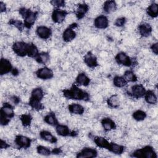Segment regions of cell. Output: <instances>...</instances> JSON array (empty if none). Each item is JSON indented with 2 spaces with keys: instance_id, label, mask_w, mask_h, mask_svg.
<instances>
[{
  "instance_id": "obj_1",
  "label": "cell",
  "mask_w": 158,
  "mask_h": 158,
  "mask_svg": "<svg viewBox=\"0 0 158 158\" xmlns=\"http://www.w3.org/2000/svg\"><path fill=\"white\" fill-rule=\"evenodd\" d=\"M63 96L68 99L88 101L90 99V96L88 93L78 87L73 83L70 88L64 89L62 91Z\"/></svg>"
},
{
  "instance_id": "obj_2",
  "label": "cell",
  "mask_w": 158,
  "mask_h": 158,
  "mask_svg": "<svg viewBox=\"0 0 158 158\" xmlns=\"http://www.w3.org/2000/svg\"><path fill=\"white\" fill-rule=\"evenodd\" d=\"M44 91L41 88L37 87L33 89L29 99V106L36 111L43 110L44 108V106L42 104L41 101L44 98Z\"/></svg>"
},
{
  "instance_id": "obj_3",
  "label": "cell",
  "mask_w": 158,
  "mask_h": 158,
  "mask_svg": "<svg viewBox=\"0 0 158 158\" xmlns=\"http://www.w3.org/2000/svg\"><path fill=\"white\" fill-rule=\"evenodd\" d=\"M19 14L23 19L25 28L27 29H30L33 26L38 15L37 11H32L31 9L26 7L20 8Z\"/></svg>"
},
{
  "instance_id": "obj_4",
  "label": "cell",
  "mask_w": 158,
  "mask_h": 158,
  "mask_svg": "<svg viewBox=\"0 0 158 158\" xmlns=\"http://www.w3.org/2000/svg\"><path fill=\"white\" fill-rule=\"evenodd\" d=\"M15 115L13 106L9 102H4L0 110V123L6 126L10 122V119Z\"/></svg>"
},
{
  "instance_id": "obj_5",
  "label": "cell",
  "mask_w": 158,
  "mask_h": 158,
  "mask_svg": "<svg viewBox=\"0 0 158 158\" xmlns=\"http://www.w3.org/2000/svg\"><path fill=\"white\" fill-rule=\"evenodd\" d=\"M131 156L136 158H157V155L154 148L151 146H146L134 151Z\"/></svg>"
},
{
  "instance_id": "obj_6",
  "label": "cell",
  "mask_w": 158,
  "mask_h": 158,
  "mask_svg": "<svg viewBox=\"0 0 158 158\" xmlns=\"http://www.w3.org/2000/svg\"><path fill=\"white\" fill-rule=\"evenodd\" d=\"M30 43L24 41H16L12 46L14 52L19 57H25L28 56Z\"/></svg>"
},
{
  "instance_id": "obj_7",
  "label": "cell",
  "mask_w": 158,
  "mask_h": 158,
  "mask_svg": "<svg viewBox=\"0 0 158 158\" xmlns=\"http://www.w3.org/2000/svg\"><path fill=\"white\" fill-rule=\"evenodd\" d=\"M77 27V23H73L70 24L67 28L65 29L62 33V39L64 41L68 43L73 40L77 36V33L74 29Z\"/></svg>"
},
{
  "instance_id": "obj_8",
  "label": "cell",
  "mask_w": 158,
  "mask_h": 158,
  "mask_svg": "<svg viewBox=\"0 0 158 158\" xmlns=\"http://www.w3.org/2000/svg\"><path fill=\"white\" fill-rule=\"evenodd\" d=\"M115 60L118 64L125 67H130L133 64V60L131 57L123 51L119 52L116 54Z\"/></svg>"
},
{
  "instance_id": "obj_9",
  "label": "cell",
  "mask_w": 158,
  "mask_h": 158,
  "mask_svg": "<svg viewBox=\"0 0 158 158\" xmlns=\"http://www.w3.org/2000/svg\"><path fill=\"white\" fill-rule=\"evenodd\" d=\"M14 143L19 149H27L31 146V139L27 136L18 135L15 138Z\"/></svg>"
},
{
  "instance_id": "obj_10",
  "label": "cell",
  "mask_w": 158,
  "mask_h": 158,
  "mask_svg": "<svg viewBox=\"0 0 158 158\" xmlns=\"http://www.w3.org/2000/svg\"><path fill=\"white\" fill-rule=\"evenodd\" d=\"M69 12L65 10L54 9L51 14V19L56 23H62L65 19Z\"/></svg>"
},
{
  "instance_id": "obj_11",
  "label": "cell",
  "mask_w": 158,
  "mask_h": 158,
  "mask_svg": "<svg viewBox=\"0 0 158 158\" xmlns=\"http://www.w3.org/2000/svg\"><path fill=\"white\" fill-rule=\"evenodd\" d=\"M35 75L38 78L46 80H49L53 78L54 72L52 69L48 67H41L38 69L35 72Z\"/></svg>"
},
{
  "instance_id": "obj_12",
  "label": "cell",
  "mask_w": 158,
  "mask_h": 158,
  "mask_svg": "<svg viewBox=\"0 0 158 158\" xmlns=\"http://www.w3.org/2000/svg\"><path fill=\"white\" fill-rule=\"evenodd\" d=\"M98 156V151L96 149L85 147L83 148L80 151H79L76 154L77 158H94Z\"/></svg>"
},
{
  "instance_id": "obj_13",
  "label": "cell",
  "mask_w": 158,
  "mask_h": 158,
  "mask_svg": "<svg viewBox=\"0 0 158 158\" xmlns=\"http://www.w3.org/2000/svg\"><path fill=\"white\" fill-rule=\"evenodd\" d=\"M56 131L58 135L64 137L75 136L77 135V132L70 131V130L67 125L59 123L56 126Z\"/></svg>"
},
{
  "instance_id": "obj_14",
  "label": "cell",
  "mask_w": 158,
  "mask_h": 158,
  "mask_svg": "<svg viewBox=\"0 0 158 158\" xmlns=\"http://www.w3.org/2000/svg\"><path fill=\"white\" fill-rule=\"evenodd\" d=\"M146 89L141 84H136L133 85L131 89V95L136 99H139L144 97Z\"/></svg>"
},
{
  "instance_id": "obj_15",
  "label": "cell",
  "mask_w": 158,
  "mask_h": 158,
  "mask_svg": "<svg viewBox=\"0 0 158 158\" xmlns=\"http://www.w3.org/2000/svg\"><path fill=\"white\" fill-rule=\"evenodd\" d=\"M36 33L40 38L42 40H48L52 35V30L50 28L46 26L41 25L36 28Z\"/></svg>"
},
{
  "instance_id": "obj_16",
  "label": "cell",
  "mask_w": 158,
  "mask_h": 158,
  "mask_svg": "<svg viewBox=\"0 0 158 158\" xmlns=\"http://www.w3.org/2000/svg\"><path fill=\"white\" fill-rule=\"evenodd\" d=\"M109 19L104 15H100L95 18L94 25L98 29H106L109 27Z\"/></svg>"
},
{
  "instance_id": "obj_17",
  "label": "cell",
  "mask_w": 158,
  "mask_h": 158,
  "mask_svg": "<svg viewBox=\"0 0 158 158\" xmlns=\"http://www.w3.org/2000/svg\"><path fill=\"white\" fill-rule=\"evenodd\" d=\"M14 67L9 60L2 57L0 61V75H4L9 73H11Z\"/></svg>"
},
{
  "instance_id": "obj_18",
  "label": "cell",
  "mask_w": 158,
  "mask_h": 158,
  "mask_svg": "<svg viewBox=\"0 0 158 158\" xmlns=\"http://www.w3.org/2000/svg\"><path fill=\"white\" fill-rule=\"evenodd\" d=\"M84 62L89 68H95L98 66L97 57L91 52H88L84 56Z\"/></svg>"
},
{
  "instance_id": "obj_19",
  "label": "cell",
  "mask_w": 158,
  "mask_h": 158,
  "mask_svg": "<svg viewBox=\"0 0 158 158\" xmlns=\"http://www.w3.org/2000/svg\"><path fill=\"white\" fill-rule=\"evenodd\" d=\"M138 32L139 35L143 37H148L149 36L152 31V27L150 24L148 23H143L139 25L138 27Z\"/></svg>"
},
{
  "instance_id": "obj_20",
  "label": "cell",
  "mask_w": 158,
  "mask_h": 158,
  "mask_svg": "<svg viewBox=\"0 0 158 158\" xmlns=\"http://www.w3.org/2000/svg\"><path fill=\"white\" fill-rule=\"evenodd\" d=\"M101 123L105 131H109L112 130H115L117 127L115 122L109 117L102 118L101 121Z\"/></svg>"
},
{
  "instance_id": "obj_21",
  "label": "cell",
  "mask_w": 158,
  "mask_h": 158,
  "mask_svg": "<svg viewBox=\"0 0 158 158\" xmlns=\"http://www.w3.org/2000/svg\"><path fill=\"white\" fill-rule=\"evenodd\" d=\"M89 8V6L85 2L79 4L75 11L76 17L79 20L83 19L86 15V14L88 12Z\"/></svg>"
},
{
  "instance_id": "obj_22",
  "label": "cell",
  "mask_w": 158,
  "mask_h": 158,
  "mask_svg": "<svg viewBox=\"0 0 158 158\" xmlns=\"http://www.w3.org/2000/svg\"><path fill=\"white\" fill-rule=\"evenodd\" d=\"M90 78L83 72L78 74L75 78V84L79 86H87L90 83Z\"/></svg>"
},
{
  "instance_id": "obj_23",
  "label": "cell",
  "mask_w": 158,
  "mask_h": 158,
  "mask_svg": "<svg viewBox=\"0 0 158 158\" xmlns=\"http://www.w3.org/2000/svg\"><path fill=\"white\" fill-rule=\"evenodd\" d=\"M40 136L42 139L51 144H54L57 142V138L54 136L50 131L47 130L41 131L40 133Z\"/></svg>"
},
{
  "instance_id": "obj_24",
  "label": "cell",
  "mask_w": 158,
  "mask_h": 158,
  "mask_svg": "<svg viewBox=\"0 0 158 158\" xmlns=\"http://www.w3.org/2000/svg\"><path fill=\"white\" fill-rule=\"evenodd\" d=\"M107 150L115 154L120 155L124 152L125 150V147L123 145L112 142V143H110V144Z\"/></svg>"
},
{
  "instance_id": "obj_25",
  "label": "cell",
  "mask_w": 158,
  "mask_h": 158,
  "mask_svg": "<svg viewBox=\"0 0 158 158\" xmlns=\"http://www.w3.org/2000/svg\"><path fill=\"white\" fill-rule=\"evenodd\" d=\"M69 111L73 114L82 115L85 112V108L78 103H72L68 106Z\"/></svg>"
},
{
  "instance_id": "obj_26",
  "label": "cell",
  "mask_w": 158,
  "mask_h": 158,
  "mask_svg": "<svg viewBox=\"0 0 158 158\" xmlns=\"http://www.w3.org/2000/svg\"><path fill=\"white\" fill-rule=\"evenodd\" d=\"M117 5L115 1H106L104 2L102 9L106 14H110L117 10Z\"/></svg>"
},
{
  "instance_id": "obj_27",
  "label": "cell",
  "mask_w": 158,
  "mask_h": 158,
  "mask_svg": "<svg viewBox=\"0 0 158 158\" xmlns=\"http://www.w3.org/2000/svg\"><path fill=\"white\" fill-rule=\"evenodd\" d=\"M93 141L95 144L100 148L107 149L110 144V142H109L108 140H107L105 138L102 136H94L93 138Z\"/></svg>"
},
{
  "instance_id": "obj_28",
  "label": "cell",
  "mask_w": 158,
  "mask_h": 158,
  "mask_svg": "<svg viewBox=\"0 0 158 158\" xmlns=\"http://www.w3.org/2000/svg\"><path fill=\"white\" fill-rule=\"evenodd\" d=\"M145 101L149 104H156L157 102V98L156 94L152 90H148L146 91L144 96Z\"/></svg>"
},
{
  "instance_id": "obj_29",
  "label": "cell",
  "mask_w": 158,
  "mask_h": 158,
  "mask_svg": "<svg viewBox=\"0 0 158 158\" xmlns=\"http://www.w3.org/2000/svg\"><path fill=\"white\" fill-rule=\"evenodd\" d=\"M44 121L47 124L53 127H56L57 124H59V122L56 116V114L52 112L48 113L44 116Z\"/></svg>"
},
{
  "instance_id": "obj_30",
  "label": "cell",
  "mask_w": 158,
  "mask_h": 158,
  "mask_svg": "<svg viewBox=\"0 0 158 158\" xmlns=\"http://www.w3.org/2000/svg\"><path fill=\"white\" fill-rule=\"evenodd\" d=\"M107 104L109 107L113 109H117L120 106V100L117 94H113L107 99Z\"/></svg>"
},
{
  "instance_id": "obj_31",
  "label": "cell",
  "mask_w": 158,
  "mask_h": 158,
  "mask_svg": "<svg viewBox=\"0 0 158 158\" xmlns=\"http://www.w3.org/2000/svg\"><path fill=\"white\" fill-rule=\"evenodd\" d=\"M35 60L40 64H46L50 59V56L48 52H39L37 56L35 58Z\"/></svg>"
},
{
  "instance_id": "obj_32",
  "label": "cell",
  "mask_w": 158,
  "mask_h": 158,
  "mask_svg": "<svg viewBox=\"0 0 158 158\" xmlns=\"http://www.w3.org/2000/svg\"><path fill=\"white\" fill-rule=\"evenodd\" d=\"M147 14L151 18H156L158 15V4L152 3L149 5L146 9Z\"/></svg>"
},
{
  "instance_id": "obj_33",
  "label": "cell",
  "mask_w": 158,
  "mask_h": 158,
  "mask_svg": "<svg viewBox=\"0 0 158 158\" xmlns=\"http://www.w3.org/2000/svg\"><path fill=\"white\" fill-rule=\"evenodd\" d=\"M128 82L125 80L123 77L116 75L114 77L113 84L117 88H123L127 85Z\"/></svg>"
},
{
  "instance_id": "obj_34",
  "label": "cell",
  "mask_w": 158,
  "mask_h": 158,
  "mask_svg": "<svg viewBox=\"0 0 158 158\" xmlns=\"http://www.w3.org/2000/svg\"><path fill=\"white\" fill-rule=\"evenodd\" d=\"M123 77L127 82H136L138 80L136 75L130 70H127L124 72Z\"/></svg>"
},
{
  "instance_id": "obj_35",
  "label": "cell",
  "mask_w": 158,
  "mask_h": 158,
  "mask_svg": "<svg viewBox=\"0 0 158 158\" xmlns=\"http://www.w3.org/2000/svg\"><path fill=\"white\" fill-rule=\"evenodd\" d=\"M132 117L133 119L136 121L141 122L144 120L146 118L147 114L144 111L142 110H136L133 113Z\"/></svg>"
},
{
  "instance_id": "obj_36",
  "label": "cell",
  "mask_w": 158,
  "mask_h": 158,
  "mask_svg": "<svg viewBox=\"0 0 158 158\" xmlns=\"http://www.w3.org/2000/svg\"><path fill=\"white\" fill-rule=\"evenodd\" d=\"M32 117L30 114H24L20 115V120L23 127H28L30 125L32 121Z\"/></svg>"
},
{
  "instance_id": "obj_37",
  "label": "cell",
  "mask_w": 158,
  "mask_h": 158,
  "mask_svg": "<svg viewBox=\"0 0 158 158\" xmlns=\"http://www.w3.org/2000/svg\"><path fill=\"white\" fill-rule=\"evenodd\" d=\"M36 152L39 154L44 156H48L52 154L51 150L49 148L42 145H39L36 147Z\"/></svg>"
},
{
  "instance_id": "obj_38",
  "label": "cell",
  "mask_w": 158,
  "mask_h": 158,
  "mask_svg": "<svg viewBox=\"0 0 158 158\" xmlns=\"http://www.w3.org/2000/svg\"><path fill=\"white\" fill-rule=\"evenodd\" d=\"M8 23L10 25L15 27L19 31H22L23 30V28L25 27L23 22H22V21H20L19 20H17V19H10L9 20Z\"/></svg>"
},
{
  "instance_id": "obj_39",
  "label": "cell",
  "mask_w": 158,
  "mask_h": 158,
  "mask_svg": "<svg viewBox=\"0 0 158 158\" xmlns=\"http://www.w3.org/2000/svg\"><path fill=\"white\" fill-rule=\"evenodd\" d=\"M38 54H39V51L36 46L33 43H30L27 56L32 58H35Z\"/></svg>"
},
{
  "instance_id": "obj_40",
  "label": "cell",
  "mask_w": 158,
  "mask_h": 158,
  "mask_svg": "<svg viewBox=\"0 0 158 158\" xmlns=\"http://www.w3.org/2000/svg\"><path fill=\"white\" fill-rule=\"evenodd\" d=\"M127 22V19L125 17H121L117 18L115 22H114V25L117 27H123Z\"/></svg>"
},
{
  "instance_id": "obj_41",
  "label": "cell",
  "mask_w": 158,
  "mask_h": 158,
  "mask_svg": "<svg viewBox=\"0 0 158 158\" xmlns=\"http://www.w3.org/2000/svg\"><path fill=\"white\" fill-rule=\"evenodd\" d=\"M50 3L52 6L59 9L61 7H64L65 5V2L64 0H52L50 1Z\"/></svg>"
},
{
  "instance_id": "obj_42",
  "label": "cell",
  "mask_w": 158,
  "mask_h": 158,
  "mask_svg": "<svg viewBox=\"0 0 158 158\" xmlns=\"http://www.w3.org/2000/svg\"><path fill=\"white\" fill-rule=\"evenodd\" d=\"M150 48H151V50L152 51V52L154 54L157 55V54H158V43H157L152 44Z\"/></svg>"
},
{
  "instance_id": "obj_43",
  "label": "cell",
  "mask_w": 158,
  "mask_h": 158,
  "mask_svg": "<svg viewBox=\"0 0 158 158\" xmlns=\"http://www.w3.org/2000/svg\"><path fill=\"white\" fill-rule=\"evenodd\" d=\"M10 146V144H9L5 140L1 139V144H0V148L1 149H6L9 148Z\"/></svg>"
},
{
  "instance_id": "obj_44",
  "label": "cell",
  "mask_w": 158,
  "mask_h": 158,
  "mask_svg": "<svg viewBox=\"0 0 158 158\" xmlns=\"http://www.w3.org/2000/svg\"><path fill=\"white\" fill-rule=\"evenodd\" d=\"M10 100H11V101H12V102L14 104H19V102L20 101V99H19V98H18L17 96H14V95L10 97Z\"/></svg>"
},
{
  "instance_id": "obj_45",
  "label": "cell",
  "mask_w": 158,
  "mask_h": 158,
  "mask_svg": "<svg viewBox=\"0 0 158 158\" xmlns=\"http://www.w3.org/2000/svg\"><path fill=\"white\" fill-rule=\"evenodd\" d=\"M6 9H6V4L2 1H1L0 2V12H1V13L6 12Z\"/></svg>"
},
{
  "instance_id": "obj_46",
  "label": "cell",
  "mask_w": 158,
  "mask_h": 158,
  "mask_svg": "<svg viewBox=\"0 0 158 158\" xmlns=\"http://www.w3.org/2000/svg\"><path fill=\"white\" fill-rule=\"evenodd\" d=\"M62 151L60 148H54L52 150H51L52 154H59L62 153Z\"/></svg>"
},
{
  "instance_id": "obj_47",
  "label": "cell",
  "mask_w": 158,
  "mask_h": 158,
  "mask_svg": "<svg viewBox=\"0 0 158 158\" xmlns=\"http://www.w3.org/2000/svg\"><path fill=\"white\" fill-rule=\"evenodd\" d=\"M19 70H18V69H16V68H14L13 69V70H12V72H11V73L13 75H14V76H17V75H19Z\"/></svg>"
}]
</instances>
